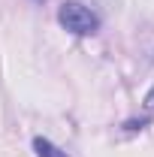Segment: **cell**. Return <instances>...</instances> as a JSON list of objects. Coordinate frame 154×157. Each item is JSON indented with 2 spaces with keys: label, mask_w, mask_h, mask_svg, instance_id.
<instances>
[{
  "label": "cell",
  "mask_w": 154,
  "mask_h": 157,
  "mask_svg": "<svg viewBox=\"0 0 154 157\" xmlns=\"http://www.w3.org/2000/svg\"><path fill=\"white\" fill-rule=\"evenodd\" d=\"M145 109H154V85H151V91L145 94Z\"/></svg>",
  "instance_id": "277c9868"
},
{
  "label": "cell",
  "mask_w": 154,
  "mask_h": 157,
  "mask_svg": "<svg viewBox=\"0 0 154 157\" xmlns=\"http://www.w3.org/2000/svg\"><path fill=\"white\" fill-rule=\"evenodd\" d=\"M58 21L64 30L76 33V36H91L100 30V15H97L91 6L79 3V0H64L58 6Z\"/></svg>",
  "instance_id": "6da1fadb"
},
{
  "label": "cell",
  "mask_w": 154,
  "mask_h": 157,
  "mask_svg": "<svg viewBox=\"0 0 154 157\" xmlns=\"http://www.w3.org/2000/svg\"><path fill=\"white\" fill-rule=\"evenodd\" d=\"M148 121H151V118H139V121H127V124H124V130H142V127H148Z\"/></svg>",
  "instance_id": "3957f363"
},
{
  "label": "cell",
  "mask_w": 154,
  "mask_h": 157,
  "mask_svg": "<svg viewBox=\"0 0 154 157\" xmlns=\"http://www.w3.org/2000/svg\"><path fill=\"white\" fill-rule=\"evenodd\" d=\"M33 151H37V157H70L67 151H60L58 145H55L52 139H45V136L33 139Z\"/></svg>",
  "instance_id": "7a4b0ae2"
},
{
  "label": "cell",
  "mask_w": 154,
  "mask_h": 157,
  "mask_svg": "<svg viewBox=\"0 0 154 157\" xmlns=\"http://www.w3.org/2000/svg\"><path fill=\"white\" fill-rule=\"evenodd\" d=\"M33 3H45V0H33Z\"/></svg>",
  "instance_id": "5b68a950"
}]
</instances>
